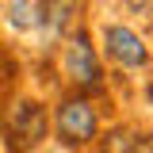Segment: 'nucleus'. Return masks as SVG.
<instances>
[{
  "label": "nucleus",
  "instance_id": "obj_1",
  "mask_svg": "<svg viewBox=\"0 0 153 153\" xmlns=\"http://www.w3.org/2000/svg\"><path fill=\"white\" fill-rule=\"evenodd\" d=\"M92 31H96V46L103 54V65L111 73V84L115 80H126V84L138 88V76L146 80L153 73V42L138 23L100 19Z\"/></svg>",
  "mask_w": 153,
  "mask_h": 153
},
{
  "label": "nucleus",
  "instance_id": "obj_2",
  "mask_svg": "<svg viewBox=\"0 0 153 153\" xmlns=\"http://www.w3.org/2000/svg\"><path fill=\"white\" fill-rule=\"evenodd\" d=\"M107 107L84 92L61 88L50 103V142L61 153H92L103 134Z\"/></svg>",
  "mask_w": 153,
  "mask_h": 153
},
{
  "label": "nucleus",
  "instance_id": "obj_3",
  "mask_svg": "<svg viewBox=\"0 0 153 153\" xmlns=\"http://www.w3.org/2000/svg\"><path fill=\"white\" fill-rule=\"evenodd\" d=\"M54 57H57V73H61L69 92H84L92 100H100V103L111 100V76H107L103 54L96 46V31L88 23L65 38L54 50Z\"/></svg>",
  "mask_w": 153,
  "mask_h": 153
},
{
  "label": "nucleus",
  "instance_id": "obj_4",
  "mask_svg": "<svg viewBox=\"0 0 153 153\" xmlns=\"http://www.w3.org/2000/svg\"><path fill=\"white\" fill-rule=\"evenodd\" d=\"M0 142L4 153H38L50 142V103L42 96L16 92L0 115Z\"/></svg>",
  "mask_w": 153,
  "mask_h": 153
},
{
  "label": "nucleus",
  "instance_id": "obj_5",
  "mask_svg": "<svg viewBox=\"0 0 153 153\" xmlns=\"http://www.w3.org/2000/svg\"><path fill=\"white\" fill-rule=\"evenodd\" d=\"M42 4V38L38 46L57 50L65 38L88 23V0H38Z\"/></svg>",
  "mask_w": 153,
  "mask_h": 153
},
{
  "label": "nucleus",
  "instance_id": "obj_6",
  "mask_svg": "<svg viewBox=\"0 0 153 153\" xmlns=\"http://www.w3.org/2000/svg\"><path fill=\"white\" fill-rule=\"evenodd\" d=\"M92 153H153V130L134 119H115L103 126Z\"/></svg>",
  "mask_w": 153,
  "mask_h": 153
},
{
  "label": "nucleus",
  "instance_id": "obj_7",
  "mask_svg": "<svg viewBox=\"0 0 153 153\" xmlns=\"http://www.w3.org/2000/svg\"><path fill=\"white\" fill-rule=\"evenodd\" d=\"M0 27L19 42L42 38V4L38 0H0Z\"/></svg>",
  "mask_w": 153,
  "mask_h": 153
},
{
  "label": "nucleus",
  "instance_id": "obj_8",
  "mask_svg": "<svg viewBox=\"0 0 153 153\" xmlns=\"http://www.w3.org/2000/svg\"><path fill=\"white\" fill-rule=\"evenodd\" d=\"M134 100L142 103V115H146V119L153 123V73L146 76V80H142L138 88H134Z\"/></svg>",
  "mask_w": 153,
  "mask_h": 153
},
{
  "label": "nucleus",
  "instance_id": "obj_9",
  "mask_svg": "<svg viewBox=\"0 0 153 153\" xmlns=\"http://www.w3.org/2000/svg\"><path fill=\"white\" fill-rule=\"evenodd\" d=\"M123 8L134 19H153V0H123Z\"/></svg>",
  "mask_w": 153,
  "mask_h": 153
},
{
  "label": "nucleus",
  "instance_id": "obj_10",
  "mask_svg": "<svg viewBox=\"0 0 153 153\" xmlns=\"http://www.w3.org/2000/svg\"><path fill=\"white\" fill-rule=\"evenodd\" d=\"M38 153H46V149H38Z\"/></svg>",
  "mask_w": 153,
  "mask_h": 153
}]
</instances>
